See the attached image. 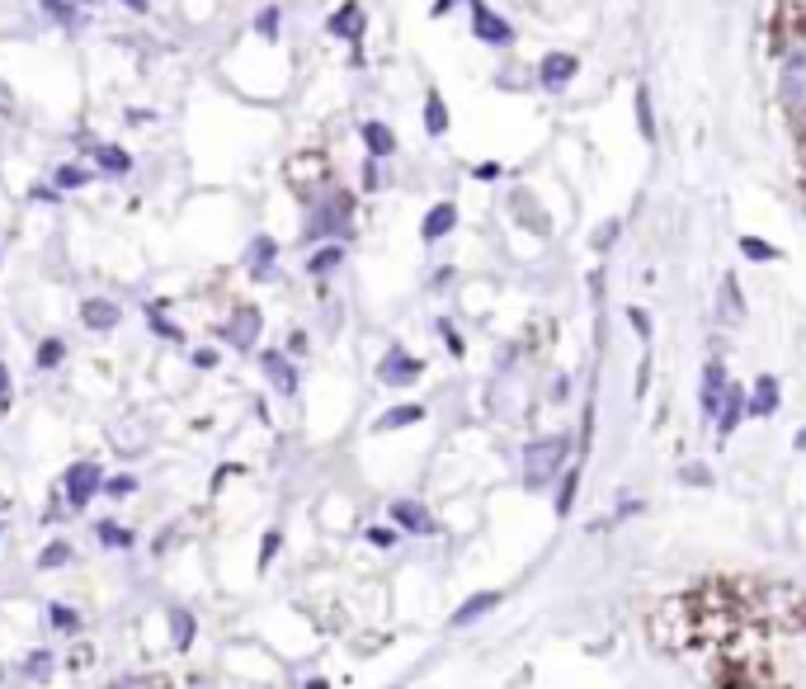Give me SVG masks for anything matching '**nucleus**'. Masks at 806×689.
<instances>
[{"label":"nucleus","instance_id":"1","mask_svg":"<svg viewBox=\"0 0 806 689\" xmlns=\"http://www.w3.org/2000/svg\"><path fill=\"white\" fill-rule=\"evenodd\" d=\"M349 227H354V194L335 189V194L317 199V208L307 213V232H303V241H307V246H321V241H345Z\"/></svg>","mask_w":806,"mask_h":689},{"label":"nucleus","instance_id":"42","mask_svg":"<svg viewBox=\"0 0 806 689\" xmlns=\"http://www.w3.org/2000/svg\"><path fill=\"white\" fill-rule=\"evenodd\" d=\"M217 359H222L217 349H194V355H189V363H194V369H203V373L217 369Z\"/></svg>","mask_w":806,"mask_h":689},{"label":"nucleus","instance_id":"29","mask_svg":"<svg viewBox=\"0 0 806 689\" xmlns=\"http://www.w3.org/2000/svg\"><path fill=\"white\" fill-rule=\"evenodd\" d=\"M94 538H100L104 548H132V529H123V524H114V520L94 524Z\"/></svg>","mask_w":806,"mask_h":689},{"label":"nucleus","instance_id":"37","mask_svg":"<svg viewBox=\"0 0 806 689\" xmlns=\"http://www.w3.org/2000/svg\"><path fill=\"white\" fill-rule=\"evenodd\" d=\"M76 5H123L128 15H146V10H152V0H76Z\"/></svg>","mask_w":806,"mask_h":689},{"label":"nucleus","instance_id":"7","mask_svg":"<svg viewBox=\"0 0 806 689\" xmlns=\"http://www.w3.org/2000/svg\"><path fill=\"white\" fill-rule=\"evenodd\" d=\"M245 275H251L255 283H269L279 275V241L269 237V232H259V237H251V246H245Z\"/></svg>","mask_w":806,"mask_h":689},{"label":"nucleus","instance_id":"4","mask_svg":"<svg viewBox=\"0 0 806 689\" xmlns=\"http://www.w3.org/2000/svg\"><path fill=\"white\" fill-rule=\"evenodd\" d=\"M62 492H66V506H72V510H86L94 496L104 492V472H100V463H90V458L72 463V468H66V477H62Z\"/></svg>","mask_w":806,"mask_h":689},{"label":"nucleus","instance_id":"40","mask_svg":"<svg viewBox=\"0 0 806 689\" xmlns=\"http://www.w3.org/2000/svg\"><path fill=\"white\" fill-rule=\"evenodd\" d=\"M378 184H382V161H378V156H368V161H363V189L373 194Z\"/></svg>","mask_w":806,"mask_h":689},{"label":"nucleus","instance_id":"30","mask_svg":"<svg viewBox=\"0 0 806 689\" xmlns=\"http://www.w3.org/2000/svg\"><path fill=\"white\" fill-rule=\"evenodd\" d=\"M576 486H580V468H566L562 492H556V515H571V501H576Z\"/></svg>","mask_w":806,"mask_h":689},{"label":"nucleus","instance_id":"23","mask_svg":"<svg viewBox=\"0 0 806 689\" xmlns=\"http://www.w3.org/2000/svg\"><path fill=\"white\" fill-rule=\"evenodd\" d=\"M38 10H43L57 29H80V24H86V15L76 10V0H38Z\"/></svg>","mask_w":806,"mask_h":689},{"label":"nucleus","instance_id":"48","mask_svg":"<svg viewBox=\"0 0 806 689\" xmlns=\"http://www.w3.org/2000/svg\"><path fill=\"white\" fill-rule=\"evenodd\" d=\"M613 232H618V222H604V227H599V237H594V246H599V251H604V246H609V241H613Z\"/></svg>","mask_w":806,"mask_h":689},{"label":"nucleus","instance_id":"2","mask_svg":"<svg viewBox=\"0 0 806 689\" xmlns=\"http://www.w3.org/2000/svg\"><path fill=\"white\" fill-rule=\"evenodd\" d=\"M778 104L792 118H806V38H797L778 62Z\"/></svg>","mask_w":806,"mask_h":689},{"label":"nucleus","instance_id":"38","mask_svg":"<svg viewBox=\"0 0 806 689\" xmlns=\"http://www.w3.org/2000/svg\"><path fill=\"white\" fill-rule=\"evenodd\" d=\"M104 492L114 496V501H123V496L138 492V477H128V472H123V477H108V482H104Z\"/></svg>","mask_w":806,"mask_h":689},{"label":"nucleus","instance_id":"31","mask_svg":"<svg viewBox=\"0 0 806 689\" xmlns=\"http://www.w3.org/2000/svg\"><path fill=\"white\" fill-rule=\"evenodd\" d=\"M72 562V544H48L43 552H38V566L43 572H57V566H66Z\"/></svg>","mask_w":806,"mask_h":689},{"label":"nucleus","instance_id":"44","mask_svg":"<svg viewBox=\"0 0 806 689\" xmlns=\"http://www.w3.org/2000/svg\"><path fill=\"white\" fill-rule=\"evenodd\" d=\"M156 118H161L156 110H128V124L132 128H146V124H156Z\"/></svg>","mask_w":806,"mask_h":689},{"label":"nucleus","instance_id":"9","mask_svg":"<svg viewBox=\"0 0 806 689\" xmlns=\"http://www.w3.org/2000/svg\"><path fill=\"white\" fill-rule=\"evenodd\" d=\"M259 331H265V317H259V307H236L227 321H222V341L231 349H255Z\"/></svg>","mask_w":806,"mask_h":689},{"label":"nucleus","instance_id":"21","mask_svg":"<svg viewBox=\"0 0 806 689\" xmlns=\"http://www.w3.org/2000/svg\"><path fill=\"white\" fill-rule=\"evenodd\" d=\"M745 411L750 416H773L778 411V378H769V373L759 378L755 392H750V401H745Z\"/></svg>","mask_w":806,"mask_h":689},{"label":"nucleus","instance_id":"14","mask_svg":"<svg viewBox=\"0 0 806 689\" xmlns=\"http://www.w3.org/2000/svg\"><path fill=\"white\" fill-rule=\"evenodd\" d=\"M453 227H458V204H453V199H439V204H434L425 218H420V241L434 246V241H444Z\"/></svg>","mask_w":806,"mask_h":689},{"label":"nucleus","instance_id":"35","mask_svg":"<svg viewBox=\"0 0 806 689\" xmlns=\"http://www.w3.org/2000/svg\"><path fill=\"white\" fill-rule=\"evenodd\" d=\"M108 689H170V680L166 675H128V680H118Z\"/></svg>","mask_w":806,"mask_h":689},{"label":"nucleus","instance_id":"36","mask_svg":"<svg viewBox=\"0 0 806 689\" xmlns=\"http://www.w3.org/2000/svg\"><path fill=\"white\" fill-rule=\"evenodd\" d=\"M637 118H641V138L655 142V124H651V94L637 90Z\"/></svg>","mask_w":806,"mask_h":689},{"label":"nucleus","instance_id":"26","mask_svg":"<svg viewBox=\"0 0 806 689\" xmlns=\"http://www.w3.org/2000/svg\"><path fill=\"white\" fill-rule=\"evenodd\" d=\"M255 34L265 38V43H279V34H283V5H259Z\"/></svg>","mask_w":806,"mask_h":689},{"label":"nucleus","instance_id":"46","mask_svg":"<svg viewBox=\"0 0 806 689\" xmlns=\"http://www.w3.org/2000/svg\"><path fill=\"white\" fill-rule=\"evenodd\" d=\"M368 538H373L378 548H392L396 544V529H368Z\"/></svg>","mask_w":806,"mask_h":689},{"label":"nucleus","instance_id":"50","mask_svg":"<svg viewBox=\"0 0 806 689\" xmlns=\"http://www.w3.org/2000/svg\"><path fill=\"white\" fill-rule=\"evenodd\" d=\"M448 10H453V0H434V5H430V15H434V20H444Z\"/></svg>","mask_w":806,"mask_h":689},{"label":"nucleus","instance_id":"12","mask_svg":"<svg viewBox=\"0 0 806 689\" xmlns=\"http://www.w3.org/2000/svg\"><path fill=\"white\" fill-rule=\"evenodd\" d=\"M378 378L387 387H406V383H415V378H420V359H411L401 345H392L387 355H382V363H378Z\"/></svg>","mask_w":806,"mask_h":689},{"label":"nucleus","instance_id":"28","mask_svg":"<svg viewBox=\"0 0 806 689\" xmlns=\"http://www.w3.org/2000/svg\"><path fill=\"white\" fill-rule=\"evenodd\" d=\"M420 416H425V407H415V401H411V407H392L373 430H406V425H415Z\"/></svg>","mask_w":806,"mask_h":689},{"label":"nucleus","instance_id":"27","mask_svg":"<svg viewBox=\"0 0 806 689\" xmlns=\"http://www.w3.org/2000/svg\"><path fill=\"white\" fill-rule=\"evenodd\" d=\"M717 298H721V321H731V327H735V321H745V303H741V289H735V279H721V293H717Z\"/></svg>","mask_w":806,"mask_h":689},{"label":"nucleus","instance_id":"8","mask_svg":"<svg viewBox=\"0 0 806 689\" xmlns=\"http://www.w3.org/2000/svg\"><path fill=\"white\" fill-rule=\"evenodd\" d=\"M576 76H580V58H576V52H542V62H538V86L542 90L562 94Z\"/></svg>","mask_w":806,"mask_h":689},{"label":"nucleus","instance_id":"41","mask_svg":"<svg viewBox=\"0 0 806 689\" xmlns=\"http://www.w3.org/2000/svg\"><path fill=\"white\" fill-rule=\"evenodd\" d=\"M279 544H283V534H279V529H269V534H265V548H259V566H269V562H274Z\"/></svg>","mask_w":806,"mask_h":689},{"label":"nucleus","instance_id":"43","mask_svg":"<svg viewBox=\"0 0 806 689\" xmlns=\"http://www.w3.org/2000/svg\"><path fill=\"white\" fill-rule=\"evenodd\" d=\"M10 392H15V383H10V363L0 359V411L10 407Z\"/></svg>","mask_w":806,"mask_h":689},{"label":"nucleus","instance_id":"19","mask_svg":"<svg viewBox=\"0 0 806 689\" xmlns=\"http://www.w3.org/2000/svg\"><path fill=\"white\" fill-rule=\"evenodd\" d=\"M741 416H745V387L727 383V392H721V407H717V430H721V435H731V430L741 425Z\"/></svg>","mask_w":806,"mask_h":689},{"label":"nucleus","instance_id":"10","mask_svg":"<svg viewBox=\"0 0 806 689\" xmlns=\"http://www.w3.org/2000/svg\"><path fill=\"white\" fill-rule=\"evenodd\" d=\"M363 29H368V10L359 5V0H345V5H340L335 15L325 20V34H331V38H345V43H354V48L363 43Z\"/></svg>","mask_w":806,"mask_h":689},{"label":"nucleus","instance_id":"18","mask_svg":"<svg viewBox=\"0 0 806 689\" xmlns=\"http://www.w3.org/2000/svg\"><path fill=\"white\" fill-rule=\"evenodd\" d=\"M340 265H345V241H321V246L307 255V275L311 279H331Z\"/></svg>","mask_w":806,"mask_h":689},{"label":"nucleus","instance_id":"20","mask_svg":"<svg viewBox=\"0 0 806 689\" xmlns=\"http://www.w3.org/2000/svg\"><path fill=\"white\" fill-rule=\"evenodd\" d=\"M392 520L401 524V529H411V534H430V529H434L430 510L415 506V501H392Z\"/></svg>","mask_w":806,"mask_h":689},{"label":"nucleus","instance_id":"39","mask_svg":"<svg viewBox=\"0 0 806 689\" xmlns=\"http://www.w3.org/2000/svg\"><path fill=\"white\" fill-rule=\"evenodd\" d=\"M741 251L750 255V260H778V251L764 246V241H755V237H741Z\"/></svg>","mask_w":806,"mask_h":689},{"label":"nucleus","instance_id":"45","mask_svg":"<svg viewBox=\"0 0 806 689\" xmlns=\"http://www.w3.org/2000/svg\"><path fill=\"white\" fill-rule=\"evenodd\" d=\"M289 355H293V359L307 355V331H293V335H289Z\"/></svg>","mask_w":806,"mask_h":689},{"label":"nucleus","instance_id":"13","mask_svg":"<svg viewBox=\"0 0 806 689\" xmlns=\"http://www.w3.org/2000/svg\"><path fill=\"white\" fill-rule=\"evenodd\" d=\"M259 369L269 373V383H274V392H283V397L297 392V369H293L289 349H265V355H259Z\"/></svg>","mask_w":806,"mask_h":689},{"label":"nucleus","instance_id":"11","mask_svg":"<svg viewBox=\"0 0 806 689\" xmlns=\"http://www.w3.org/2000/svg\"><path fill=\"white\" fill-rule=\"evenodd\" d=\"M80 327L94 331V335H108V331H118V321H123V307L114 298H80Z\"/></svg>","mask_w":806,"mask_h":689},{"label":"nucleus","instance_id":"22","mask_svg":"<svg viewBox=\"0 0 806 689\" xmlns=\"http://www.w3.org/2000/svg\"><path fill=\"white\" fill-rule=\"evenodd\" d=\"M448 124H453V118H448V100L430 86V94H425V132H430V138H444Z\"/></svg>","mask_w":806,"mask_h":689},{"label":"nucleus","instance_id":"49","mask_svg":"<svg viewBox=\"0 0 806 689\" xmlns=\"http://www.w3.org/2000/svg\"><path fill=\"white\" fill-rule=\"evenodd\" d=\"M48 666H52V661H48L43 652H38V656H29V675H48Z\"/></svg>","mask_w":806,"mask_h":689},{"label":"nucleus","instance_id":"16","mask_svg":"<svg viewBox=\"0 0 806 689\" xmlns=\"http://www.w3.org/2000/svg\"><path fill=\"white\" fill-rule=\"evenodd\" d=\"M94 180H100V170L86 166V161H62V166L52 170V184H57L62 194H80V189H90Z\"/></svg>","mask_w":806,"mask_h":689},{"label":"nucleus","instance_id":"51","mask_svg":"<svg viewBox=\"0 0 806 689\" xmlns=\"http://www.w3.org/2000/svg\"><path fill=\"white\" fill-rule=\"evenodd\" d=\"M797 449H802V454H806V430H802V435H797Z\"/></svg>","mask_w":806,"mask_h":689},{"label":"nucleus","instance_id":"34","mask_svg":"<svg viewBox=\"0 0 806 689\" xmlns=\"http://www.w3.org/2000/svg\"><path fill=\"white\" fill-rule=\"evenodd\" d=\"M146 321H152V327H156V335H166V341H184V331L175 327V321H166V317H161V303H152V307H146Z\"/></svg>","mask_w":806,"mask_h":689},{"label":"nucleus","instance_id":"33","mask_svg":"<svg viewBox=\"0 0 806 689\" xmlns=\"http://www.w3.org/2000/svg\"><path fill=\"white\" fill-rule=\"evenodd\" d=\"M62 199H66V194H62V189H57V184H52V180H48V184H29V204L57 208V204H62Z\"/></svg>","mask_w":806,"mask_h":689},{"label":"nucleus","instance_id":"6","mask_svg":"<svg viewBox=\"0 0 806 689\" xmlns=\"http://www.w3.org/2000/svg\"><path fill=\"white\" fill-rule=\"evenodd\" d=\"M90 161H94V170H100V180H128V175L138 170V156L123 142H94Z\"/></svg>","mask_w":806,"mask_h":689},{"label":"nucleus","instance_id":"32","mask_svg":"<svg viewBox=\"0 0 806 689\" xmlns=\"http://www.w3.org/2000/svg\"><path fill=\"white\" fill-rule=\"evenodd\" d=\"M170 633H175V642H180V647H189V642H194V614L170 610Z\"/></svg>","mask_w":806,"mask_h":689},{"label":"nucleus","instance_id":"53","mask_svg":"<svg viewBox=\"0 0 806 689\" xmlns=\"http://www.w3.org/2000/svg\"><path fill=\"white\" fill-rule=\"evenodd\" d=\"M0 534H5V529H0Z\"/></svg>","mask_w":806,"mask_h":689},{"label":"nucleus","instance_id":"3","mask_svg":"<svg viewBox=\"0 0 806 689\" xmlns=\"http://www.w3.org/2000/svg\"><path fill=\"white\" fill-rule=\"evenodd\" d=\"M566 463V435H548V439H533L524 449V482L533 492H542L556 472Z\"/></svg>","mask_w":806,"mask_h":689},{"label":"nucleus","instance_id":"5","mask_svg":"<svg viewBox=\"0 0 806 689\" xmlns=\"http://www.w3.org/2000/svg\"><path fill=\"white\" fill-rule=\"evenodd\" d=\"M468 10H472V38L476 43H486V48H510L514 43V24L504 15H496L486 0H468Z\"/></svg>","mask_w":806,"mask_h":689},{"label":"nucleus","instance_id":"24","mask_svg":"<svg viewBox=\"0 0 806 689\" xmlns=\"http://www.w3.org/2000/svg\"><path fill=\"white\" fill-rule=\"evenodd\" d=\"M62 359H66V341H62V335H48V341H38V349H34V369H38V373L62 369Z\"/></svg>","mask_w":806,"mask_h":689},{"label":"nucleus","instance_id":"47","mask_svg":"<svg viewBox=\"0 0 806 689\" xmlns=\"http://www.w3.org/2000/svg\"><path fill=\"white\" fill-rule=\"evenodd\" d=\"M52 624H57V628H76V614H72V610H62V604H57V610H52Z\"/></svg>","mask_w":806,"mask_h":689},{"label":"nucleus","instance_id":"25","mask_svg":"<svg viewBox=\"0 0 806 689\" xmlns=\"http://www.w3.org/2000/svg\"><path fill=\"white\" fill-rule=\"evenodd\" d=\"M496 604H500L496 590H482V596H472V600H468V604H462V610L453 614V628H468V624H476V618L490 614V610H496Z\"/></svg>","mask_w":806,"mask_h":689},{"label":"nucleus","instance_id":"52","mask_svg":"<svg viewBox=\"0 0 806 689\" xmlns=\"http://www.w3.org/2000/svg\"><path fill=\"white\" fill-rule=\"evenodd\" d=\"M307 689H325V685H321V680H317V685H307Z\"/></svg>","mask_w":806,"mask_h":689},{"label":"nucleus","instance_id":"15","mask_svg":"<svg viewBox=\"0 0 806 689\" xmlns=\"http://www.w3.org/2000/svg\"><path fill=\"white\" fill-rule=\"evenodd\" d=\"M359 142H363V152L378 156V161H392L396 156V132H392V124H382V118H363V124H359Z\"/></svg>","mask_w":806,"mask_h":689},{"label":"nucleus","instance_id":"17","mask_svg":"<svg viewBox=\"0 0 806 689\" xmlns=\"http://www.w3.org/2000/svg\"><path fill=\"white\" fill-rule=\"evenodd\" d=\"M727 369H721L717 359H707V369H703V392H699V407H703V416H717V407H721V392H727Z\"/></svg>","mask_w":806,"mask_h":689}]
</instances>
